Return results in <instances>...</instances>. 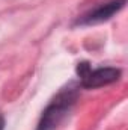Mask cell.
<instances>
[{"label":"cell","mask_w":128,"mask_h":130,"mask_svg":"<svg viewBox=\"0 0 128 130\" xmlns=\"http://www.w3.org/2000/svg\"><path fill=\"white\" fill-rule=\"evenodd\" d=\"M77 97L78 86H75L74 83H69L66 88L60 89L59 94L50 101V104L42 112L36 130H54L69 113L71 107L77 101Z\"/></svg>","instance_id":"cell-1"},{"label":"cell","mask_w":128,"mask_h":130,"mask_svg":"<svg viewBox=\"0 0 128 130\" xmlns=\"http://www.w3.org/2000/svg\"><path fill=\"white\" fill-rule=\"evenodd\" d=\"M80 77H81V86L92 89V88H99V86L116 82L121 77V70L113 67H101V68L92 70L89 67V70Z\"/></svg>","instance_id":"cell-2"},{"label":"cell","mask_w":128,"mask_h":130,"mask_svg":"<svg viewBox=\"0 0 128 130\" xmlns=\"http://www.w3.org/2000/svg\"><path fill=\"white\" fill-rule=\"evenodd\" d=\"M5 129V118L0 115V130H3Z\"/></svg>","instance_id":"cell-4"},{"label":"cell","mask_w":128,"mask_h":130,"mask_svg":"<svg viewBox=\"0 0 128 130\" xmlns=\"http://www.w3.org/2000/svg\"><path fill=\"white\" fill-rule=\"evenodd\" d=\"M124 6H125V0H109L105 3H101L92 11H89L88 14H84L78 20V24L91 26V24H98V23L107 21L115 14H118Z\"/></svg>","instance_id":"cell-3"}]
</instances>
